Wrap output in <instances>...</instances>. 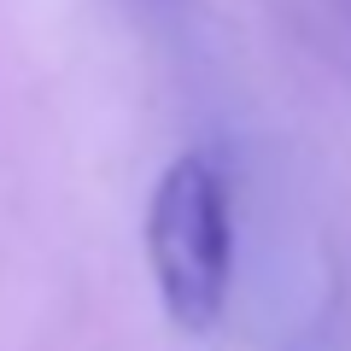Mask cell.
Segmentation results:
<instances>
[{"label": "cell", "mask_w": 351, "mask_h": 351, "mask_svg": "<svg viewBox=\"0 0 351 351\" xmlns=\"http://www.w3.org/2000/svg\"><path fill=\"white\" fill-rule=\"evenodd\" d=\"M147 263L176 328H217L234 281V211L228 182L205 152H182L147 199Z\"/></svg>", "instance_id": "obj_1"}]
</instances>
